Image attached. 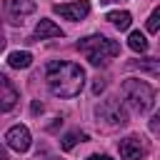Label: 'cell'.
Instances as JSON below:
<instances>
[{"label":"cell","mask_w":160,"mask_h":160,"mask_svg":"<svg viewBox=\"0 0 160 160\" xmlns=\"http://www.w3.org/2000/svg\"><path fill=\"white\" fill-rule=\"evenodd\" d=\"M32 12H35V0H5V18L15 25Z\"/></svg>","instance_id":"8"},{"label":"cell","mask_w":160,"mask_h":160,"mask_svg":"<svg viewBox=\"0 0 160 160\" xmlns=\"http://www.w3.org/2000/svg\"><path fill=\"white\" fill-rule=\"evenodd\" d=\"M122 98L135 112H150L155 108V88L140 78L122 80Z\"/></svg>","instance_id":"3"},{"label":"cell","mask_w":160,"mask_h":160,"mask_svg":"<svg viewBox=\"0 0 160 160\" xmlns=\"http://www.w3.org/2000/svg\"><path fill=\"white\" fill-rule=\"evenodd\" d=\"M78 50L88 58L90 65L100 68V65H108L110 58H118L120 55V45L105 35H88L82 40H78Z\"/></svg>","instance_id":"2"},{"label":"cell","mask_w":160,"mask_h":160,"mask_svg":"<svg viewBox=\"0 0 160 160\" xmlns=\"http://www.w3.org/2000/svg\"><path fill=\"white\" fill-rule=\"evenodd\" d=\"M158 120H160L158 115H152V118H150V130H152V132H158V128H160V122H158Z\"/></svg>","instance_id":"18"},{"label":"cell","mask_w":160,"mask_h":160,"mask_svg":"<svg viewBox=\"0 0 160 160\" xmlns=\"http://www.w3.org/2000/svg\"><path fill=\"white\" fill-rule=\"evenodd\" d=\"M128 48L142 55V52L148 50V40H145V35H142L140 30H132V32H130V38H128Z\"/></svg>","instance_id":"13"},{"label":"cell","mask_w":160,"mask_h":160,"mask_svg":"<svg viewBox=\"0 0 160 160\" xmlns=\"http://www.w3.org/2000/svg\"><path fill=\"white\" fill-rule=\"evenodd\" d=\"M102 90H105V80H102V78H98V80L92 82V95H100Z\"/></svg>","instance_id":"17"},{"label":"cell","mask_w":160,"mask_h":160,"mask_svg":"<svg viewBox=\"0 0 160 160\" xmlns=\"http://www.w3.org/2000/svg\"><path fill=\"white\" fill-rule=\"evenodd\" d=\"M102 5H108V2H120V0H100Z\"/></svg>","instance_id":"21"},{"label":"cell","mask_w":160,"mask_h":160,"mask_svg":"<svg viewBox=\"0 0 160 160\" xmlns=\"http://www.w3.org/2000/svg\"><path fill=\"white\" fill-rule=\"evenodd\" d=\"M118 150L122 160H145L150 152V145L142 135H128L118 142Z\"/></svg>","instance_id":"5"},{"label":"cell","mask_w":160,"mask_h":160,"mask_svg":"<svg viewBox=\"0 0 160 160\" xmlns=\"http://www.w3.org/2000/svg\"><path fill=\"white\" fill-rule=\"evenodd\" d=\"M158 30H160V10L155 8V10L150 12V18H148V32H152V35H155Z\"/></svg>","instance_id":"16"},{"label":"cell","mask_w":160,"mask_h":160,"mask_svg":"<svg viewBox=\"0 0 160 160\" xmlns=\"http://www.w3.org/2000/svg\"><path fill=\"white\" fill-rule=\"evenodd\" d=\"M95 118H98V125H102L105 130H115V128H125L130 122L128 118V110L122 108V102L118 98H105L95 105Z\"/></svg>","instance_id":"4"},{"label":"cell","mask_w":160,"mask_h":160,"mask_svg":"<svg viewBox=\"0 0 160 160\" xmlns=\"http://www.w3.org/2000/svg\"><path fill=\"white\" fill-rule=\"evenodd\" d=\"M30 142H32V135H30V130L25 125H12L5 132V145L10 150H15V152H25L30 148Z\"/></svg>","instance_id":"7"},{"label":"cell","mask_w":160,"mask_h":160,"mask_svg":"<svg viewBox=\"0 0 160 160\" xmlns=\"http://www.w3.org/2000/svg\"><path fill=\"white\" fill-rule=\"evenodd\" d=\"M8 65L15 68V70H25V68L32 65V55H30L28 50H15V52L8 55Z\"/></svg>","instance_id":"11"},{"label":"cell","mask_w":160,"mask_h":160,"mask_svg":"<svg viewBox=\"0 0 160 160\" xmlns=\"http://www.w3.org/2000/svg\"><path fill=\"white\" fill-rule=\"evenodd\" d=\"M52 12H55V15H60V18H65V20L78 22V20L88 18V12H90V2H88V0H75V2L52 5Z\"/></svg>","instance_id":"6"},{"label":"cell","mask_w":160,"mask_h":160,"mask_svg":"<svg viewBox=\"0 0 160 160\" xmlns=\"http://www.w3.org/2000/svg\"><path fill=\"white\" fill-rule=\"evenodd\" d=\"M0 160H8V152H5V148L0 145Z\"/></svg>","instance_id":"20"},{"label":"cell","mask_w":160,"mask_h":160,"mask_svg":"<svg viewBox=\"0 0 160 160\" xmlns=\"http://www.w3.org/2000/svg\"><path fill=\"white\" fill-rule=\"evenodd\" d=\"M128 68H140V70H145V72H150V75H158L160 72V62L155 60V58H145V62L140 60V62H128Z\"/></svg>","instance_id":"15"},{"label":"cell","mask_w":160,"mask_h":160,"mask_svg":"<svg viewBox=\"0 0 160 160\" xmlns=\"http://www.w3.org/2000/svg\"><path fill=\"white\" fill-rule=\"evenodd\" d=\"M45 82H48V88L55 98L70 100V98L80 95V90L85 85V70L78 62L52 60L45 68Z\"/></svg>","instance_id":"1"},{"label":"cell","mask_w":160,"mask_h":160,"mask_svg":"<svg viewBox=\"0 0 160 160\" xmlns=\"http://www.w3.org/2000/svg\"><path fill=\"white\" fill-rule=\"evenodd\" d=\"M105 20H110L118 30H128L130 22H132V15H130L128 10H110V12L105 15Z\"/></svg>","instance_id":"12"},{"label":"cell","mask_w":160,"mask_h":160,"mask_svg":"<svg viewBox=\"0 0 160 160\" xmlns=\"http://www.w3.org/2000/svg\"><path fill=\"white\" fill-rule=\"evenodd\" d=\"M18 100H20L18 88L12 85V80H10L8 75L0 72V115L8 112V110H12V108L18 105Z\"/></svg>","instance_id":"9"},{"label":"cell","mask_w":160,"mask_h":160,"mask_svg":"<svg viewBox=\"0 0 160 160\" xmlns=\"http://www.w3.org/2000/svg\"><path fill=\"white\" fill-rule=\"evenodd\" d=\"M88 160H112V158H110V155H90Z\"/></svg>","instance_id":"19"},{"label":"cell","mask_w":160,"mask_h":160,"mask_svg":"<svg viewBox=\"0 0 160 160\" xmlns=\"http://www.w3.org/2000/svg\"><path fill=\"white\" fill-rule=\"evenodd\" d=\"M78 140H88V135H85V132H80V130H70V132H65V135H62L60 148L68 152V150H72V148L78 145Z\"/></svg>","instance_id":"14"},{"label":"cell","mask_w":160,"mask_h":160,"mask_svg":"<svg viewBox=\"0 0 160 160\" xmlns=\"http://www.w3.org/2000/svg\"><path fill=\"white\" fill-rule=\"evenodd\" d=\"M65 32L60 30V25H55L52 20H48V18H42V20H38V25H35V30H32V38L30 40H45V38H62Z\"/></svg>","instance_id":"10"}]
</instances>
